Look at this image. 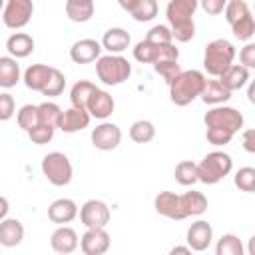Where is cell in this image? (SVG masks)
<instances>
[{
  "mask_svg": "<svg viewBox=\"0 0 255 255\" xmlns=\"http://www.w3.org/2000/svg\"><path fill=\"white\" fill-rule=\"evenodd\" d=\"M197 0H169L165 6V18L169 22L171 38L177 42H189L195 36L193 14L197 10Z\"/></svg>",
  "mask_w": 255,
  "mask_h": 255,
  "instance_id": "obj_1",
  "label": "cell"
},
{
  "mask_svg": "<svg viewBox=\"0 0 255 255\" xmlns=\"http://www.w3.org/2000/svg\"><path fill=\"white\" fill-rule=\"evenodd\" d=\"M205 86V74L199 70H181L179 76L169 84V100L175 106H189L197 100Z\"/></svg>",
  "mask_w": 255,
  "mask_h": 255,
  "instance_id": "obj_2",
  "label": "cell"
},
{
  "mask_svg": "<svg viewBox=\"0 0 255 255\" xmlns=\"http://www.w3.org/2000/svg\"><path fill=\"white\" fill-rule=\"evenodd\" d=\"M235 46L225 38H215L205 46L203 52V68L209 76L219 78L235 60Z\"/></svg>",
  "mask_w": 255,
  "mask_h": 255,
  "instance_id": "obj_3",
  "label": "cell"
},
{
  "mask_svg": "<svg viewBox=\"0 0 255 255\" xmlns=\"http://www.w3.org/2000/svg\"><path fill=\"white\" fill-rule=\"evenodd\" d=\"M233 169V159L225 151H209L199 163H197V181L205 185H215L221 179H225Z\"/></svg>",
  "mask_w": 255,
  "mask_h": 255,
  "instance_id": "obj_4",
  "label": "cell"
},
{
  "mask_svg": "<svg viewBox=\"0 0 255 255\" xmlns=\"http://www.w3.org/2000/svg\"><path fill=\"white\" fill-rule=\"evenodd\" d=\"M96 74L104 86H120L131 76V64L124 56L106 54L96 60Z\"/></svg>",
  "mask_w": 255,
  "mask_h": 255,
  "instance_id": "obj_5",
  "label": "cell"
},
{
  "mask_svg": "<svg viewBox=\"0 0 255 255\" xmlns=\"http://www.w3.org/2000/svg\"><path fill=\"white\" fill-rule=\"evenodd\" d=\"M42 173L44 177L56 185V187H64L72 181L74 177V167H72V161L66 153L62 151H50L44 155L42 159Z\"/></svg>",
  "mask_w": 255,
  "mask_h": 255,
  "instance_id": "obj_6",
  "label": "cell"
},
{
  "mask_svg": "<svg viewBox=\"0 0 255 255\" xmlns=\"http://www.w3.org/2000/svg\"><path fill=\"white\" fill-rule=\"evenodd\" d=\"M203 124H205V128H221L235 135L237 131L243 129L245 118L239 110H235L231 106H215V108L207 110V114L203 116Z\"/></svg>",
  "mask_w": 255,
  "mask_h": 255,
  "instance_id": "obj_7",
  "label": "cell"
},
{
  "mask_svg": "<svg viewBox=\"0 0 255 255\" xmlns=\"http://www.w3.org/2000/svg\"><path fill=\"white\" fill-rule=\"evenodd\" d=\"M32 14H34L32 0H8L2 10V22L10 30H20L32 20Z\"/></svg>",
  "mask_w": 255,
  "mask_h": 255,
  "instance_id": "obj_8",
  "label": "cell"
},
{
  "mask_svg": "<svg viewBox=\"0 0 255 255\" xmlns=\"http://www.w3.org/2000/svg\"><path fill=\"white\" fill-rule=\"evenodd\" d=\"M133 58L139 64H155L159 60H179V50L173 44L167 46H155L145 40H139L133 46Z\"/></svg>",
  "mask_w": 255,
  "mask_h": 255,
  "instance_id": "obj_9",
  "label": "cell"
},
{
  "mask_svg": "<svg viewBox=\"0 0 255 255\" xmlns=\"http://www.w3.org/2000/svg\"><path fill=\"white\" fill-rule=\"evenodd\" d=\"M80 221L84 223L86 229H106V225L110 223V207L106 201L102 199H88L82 207H80Z\"/></svg>",
  "mask_w": 255,
  "mask_h": 255,
  "instance_id": "obj_10",
  "label": "cell"
},
{
  "mask_svg": "<svg viewBox=\"0 0 255 255\" xmlns=\"http://www.w3.org/2000/svg\"><path fill=\"white\" fill-rule=\"evenodd\" d=\"M92 145L100 151H112L122 143V129L112 122H102L92 129Z\"/></svg>",
  "mask_w": 255,
  "mask_h": 255,
  "instance_id": "obj_11",
  "label": "cell"
},
{
  "mask_svg": "<svg viewBox=\"0 0 255 255\" xmlns=\"http://www.w3.org/2000/svg\"><path fill=\"white\" fill-rule=\"evenodd\" d=\"M185 241H187V247L191 251H205L211 245V241H213V227H211V223H207L205 219L193 221L187 227Z\"/></svg>",
  "mask_w": 255,
  "mask_h": 255,
  "instance_id": "obj_12",
  "label": "cell"
},
{
  "mask_svg": "<svg viewBox=\"0 0 255 255\" xmlns=\"http://www.w3.org/2000/svg\"><path fill=\"white\" fill-rule=\"evenodd\" d=\"M112 245V237L106 229H86L80 239L84 255H106Z\"/></svg>",
  "mask_w": 255,
  "mask_h": 255,
  "instance_id": "obj_13",
  "label": "cell"
},
{
  "mask_svg": "<svg viewBox=\"0 0 255 255\" xmlns=\"http://www.w3.org/2000/svg\"><path fill=\"white\" fill-rule=\"evenodd\" d=\"M102 56V44L94 38H82L72 44L70 58L74 64H92Z\"/></svg>",
  "mask_w": 255,
  "mask_h": 255,
  "instance_id": "obj_14",
  "label": "cell"
},
{
  "mask_svg": "<svg viewBox=\"0 0 255 255\" xmlns=\"http://www.w3.org/2000/svg\"><path fill=\"white\" fill-rule=\"evenodd\" d=\"M114 108H116L114 98H112L106 90L96 88L94 94H92L90 100H88L86 112L90 114V118H96V120H108V118L114 114Z\"/></svg>",
  "mask_w": 255,
  "mask_h": 255,
  "instance_id": "obj_15",
  "label": "cell"
},
{
  "mask_svg": "<svg viewBox=\"0 0 255 255\" xmlns=\"http://www.w3.org/2000/svg\"><path fill=\"white\" fill-rule=\"evenodd\" d=\"M50 245L56 251V255H70L78 249L80 237H78L76 229H72L68 225H60L58 229H54V233L50 237Z\"/></svg>",
  "mask_w": 255,
  "mask_h": 255,
  "instance_id": "obj_16",
  "label": "cell"
},
{
  "mask_svg": "<svg viewBox=\"0 0 255 255\" xmlns=\"http://www.w3.org/2000/svg\"><path fill=\"white\" fill-rule=\"evenodd\" d=\"M153 207L159 215L173 219V221H181L185 219L183 211H181V203H179V195L173 191H159L153 197Z\"/></svg>",
  "mask_w": 255,
  "mask_h": 255,
  "instance_id": "obj_17",
  "label": "cell"
},
{
  "mask_svg": "<svg viewBox=\"0 0 255 255\" xmlns=\"http://www.w3.org/2000/svg\"><path fill=\"white\" fill-rule=\"evenodd\" d=\"M78 217V205L74 199L70 197H60V199H54L48 207V219L52 223H58V225H66L70 221H74Z\"/></svg>",
  "mask_w": 255,
  "mask_h": 255,
  "instance_id": "obj_18",
  "label": "cell"
},
{
  "mask_svg": "<svg viewBox=\"0 0 255 255\" xmlns=\"http://www.w3.org/2000/svg\"><path fill=\"white\" fill-rule=\"evenodd\" d=\"M100 44H102V50H108V54L122 56V52L129 48V44H131V36H129L128 30L116 26V28H110V30L104 32Z\"/></svg>",
  "mask_w": 255,
  "mask_h": 255,
  "instance_id": "obj_19",
  "label": "cell"
},
{
  "mask_svg": "<svg viewBox=\"0 0 255 255\" xmlns=\"http://www.w3.org/2000/svg\"><path fill=\"white\" fill-rule=\"evenodd\" d=\"M90 114L86 110H80V108H74L70 106L68 110L62 112V118H60V124L58 128L64 131V133H76V131H82L90 126Z\"/></svg>",
  "mask_w": 255,
  "mask_h": 255,
  "instance_id": "obj_20",
  "label": "cell"
},
{
  "mask_svg": "<svg viewBox=\"0 0 255 255\" xmlns=\"http://www.w3.org/2000/svg\"><path fill=\"white\" fill-rule=\"evenodd\" d=\"M120 6L135 20V22H149L157 16V2L155 0H120Z\"/></svg>",
  "mask_w": 255,
  "mask_h": 255,
  "instance_id": "obj_21",
  "label": "cell"
},
{
  "mask_svg": "<svg viewBox=\"0 0 255 255\" xmlns=\"http://www.w3.org/2000/svg\"><path fill=\"white\" fill-rule=\"evenodd\" d=\"M52 70H54V66H46V64H32V66H28L24 70V76H22L24 86L28 90H32V92H40L42 94V90L46 88V84L50 80Z\"/></svg>",
  "mask_w": 255,
  "mask_h": 255,
  "instance_id": "obj_22",
  "label": "cell"
},
{
  "mask_svg": "<svg viewBox=\"0 0 255 255\" xmlns=\"http://www.w3.org/2000/svg\"><path fill=\"white\" fill-rule=\"evenodd\" d=\"M24 239V225L20 219L6 217L0 221V245L2 247H16Z\"/></svg>",
  "mask_w": 255,
  "mask_h": 255,
  "instance_id": "obj_23",
  "label": "cell"
},
{
  "mask_svg": "<svg viewBox=\"0 0 255 255\" xmlns=\"http://www.w3.org/2000/svg\"><path fill=\"white\" fill-rule=\"evenodd\" d=\"M6 50H8L10 58H14V60L28 58L34 52V38L26 32H14L6 40Z\"/></svg>",
  "mask_w": 255,
  "mask_h": 255,
  "instance_id": "obj_24",
  "label": "cell"
},
{
  "mask_svg": "<svg viewBox=\"0 0 255 255\" xmlns=\"http://www.w3.org/2000/svg\"><path fill=\"white\" fill-rule=\"evenodd\" d=\"M201 102L207 106H223L225 102L231 100V92L219 82V80H205L203 92H201Z\"/></svg>",
  "mask_w": 255,
  "mask_h": 255,
  "instance_id": "obj_25",
  "label": "cell"
},
{
  "mask_svg": "<svg viewBox=\"0 0 255 255\" xmlns=\"http://www.w3.org/2000/svg\"><path fill=\"white\" fill-rule=\"evenodd\" d=\"M179 203H181V211L185 217H197V215H203L207 211V197L195 189L181 193Z\"/></svg>",
  "mask_w": 255,
  "mask_h": 255,
  "instance_id": "obj_26",
  "label": "cell"
},
{
  "mask_svg": "<svg viewBox=\"0 0 255 255\" xmlns=\"http://www.w3.org/2000/svg\"><path fill=\"white\" fill-rule=\"evenodd\" d=\"M217 80L233 94V92H237V90H241V88H245L249 84V70L243 68V66H239V64H233Z\"/></svg>",
  "mask_w": 255,
  "mask_h": 255,
  "instance_id": "obj_27",
  "label": "cell"
},
{
  "mask_svg": "<svg viewBox=\"0 0 255 255\" xmlns=\"http://www.w3.org/2000/svg\"><path fill=\"white\" fill-rule=\"evenodd\" d=\"M64 8H66V16L72 22H78V24L92 20L94 10H96L92 0H68Z\"/></svg>",
  "mask_w": 255,
  "mask_h": 255,
  "instance_id": "obj_28",
  "label": "cell"
},
{
  "mask_svg": "<svg viewBox=\"0 0 255 255\" xmlns=\"http://www.w3.org/2000/svg\"><path fill=\"white\" fill-rule=\"evenodd\" d=\"M20 82V64L10 56H0V88H14Z\"/></svg>",
  "mask_w": 255,
  "mask_h": 255,
  "instance_id": "obj_29",
  "label": "cell"
},
{
  "mask_svg": "<svg viewBox=\"0 0 255 255\" xmlns=\"http://www.w3.org/2000/svg\"><path fill=\"white\" fill-rule=\"evenodd\" d=\"M96 88H98V86H96L94 82H90V80H80V82H76V84L70 88V102H72V106H74V108H80V110H86L88 100H90V96L94 94Z\"/></svg>",
  "mask_w": 255,
  "mask_h": 255,
  "instance_id": "obj_30",
  "label": "cell"
},
{
  "mask_svg": "<svg viewBox=\"0 0 255 255\" xmlns=\"http://www.w3.org/2000/svg\"><path fill=\"white\" fill-rule=\"evenodd\" d=\"M215 255H245L243 241L235 233H223L215 243Z\"/></svg>",
  "mask_w": 255,
  "mask_h": 255,
  "instance_id": "obj_31",
  "label": "cell"
},
{
  "mask_svg": "<svg viewBox=\"0 0 255 255\" xmlns=\"http://www.w3.org/2000/svg\"><path fill=\"white\" fill-rule=\"evenodd\" d=\"M38 116H40L42 126L56 129L60 124V118H62V108L56 102H42V104H38Z\"/></svg>",
  "mask_w": 255,
  "mask_h": 255,
  "instance_id": "obj_32",
  "label": "cell"
},
{
  "mask_svg": "<svg viewBox=\"0 0 255 255\" xmlns=\"http://www.w3.org/2000/svg\"><path fill=\"white\" fill-rule=\"evenodd\" d=\"M173 175H175V181H177L179 185L189 187V185L197 183V163L191 161V159H183V161H179V163L175 165Z\"/></svg>",
  "mask_w": 255,
  "mask_h": 255,
  "instance_id": "obj_33",
  "label": "cell"
},
{
  "mask_svg": "<svg viewBox=\"0 0 255 255\" xmlns=\"http://www.w3.org/2000/svg\"><path fill=\"white\" fill-rule=\"evenodd\" d=\"M129 137L135 143H147L155 137V126L149 120H137L129 128Z\"/></svg>",
  "mask_w": 255,
  "mask_h": 255,
  "instance_id": "obj_34",
  "label": "cell"
},
{
  "mask_svg": "<svg viewBox=\"0 0 255 255\" xmlns=\"http://www.w3.org/2000/svg\"><path fill=\"white\" fill-rule=\"evenodd\" d=\"M229 26H231L233 36L239 38V40H243V42H249L255 36V20H253V14L251 12L245 14V16H241L239 20H235Z\"/></svg>",
  "mask_w": 255,
  "mask_h": 255,
  "instance_id": "obj_35",
  "label": "cell"
},
{
  "mask_svg": "<svg viewBox=\"0 0 255 255\" xmlns=\"http://www.w3.org/2000/svg\"><path fill=\"white\" fill-rule=\"evenodd\" d=\"M16 122H18V126L28 133L30 129H34L36 126H40V116H38V106H34V104H26V106H22L20 110H18V114H16Z\"/></svg>",
  "mask_w": 255,
  "mask_h": 255,
  "instance_id": "obj_36",
  "label": "cell"
},
{
  "mask_svg": "<svg viewBox=\"0 0 255 255\" xmlns=\"http://www.w3.org/2000/svg\"><path fill=\"white\" fill-rule=\"evenodd\" d=\"M233 181H235L237 189H241L245 193H253L255 191V167H251V165L239 167L235 177H233Z\"/></svg>",
  "mask_w": 255,
  "mask_h": 255,
  "instance_id": "obj_37",
  "label": "cell"
},
{
  "mask_svg": "<svg viewBox=\"0 0 255 255\" xmlns=\"http://www.w3.org/2000/svg\"><path fill=\"white\" fill-rule=\"evenodd\" d=\"M143 40L149 42V44H155V46H167V44H173L171 32H169V28H167L165 24H155V26H151V28L147 30V34H145Z\"/></svg>",
  "mask_w": 255,
  "mask_h": 255,
  "instance_id": "obj_38",
  "label": "cell"
},
{
  "mask_svg": "<svg viewBox=\"0 0 255 255\" xmlns=\"http://www.w3.org/2000/svg\"><path fill=\"white\" fill-rule=\"evenodd\" d=\"M153 70H155V72L165 80V84L169 86V84L179 76L181 66H179L177 60H159V62L153 64Z\"/></svg>",
  "mask_w": 255,
  "mask_h": 255,
  "instance_id": "obj_39",
  "label": "cell"
},
{
  "mask_svg": "<svg viewBox=\"0 0 255 255\" xmlns=\"http://www.w3.org/2000/svg\"><path fill=\"white\" fill-rule=\"evenodd\" d=\"M64 88H66V76H64L58 68H54L52 74H50V80H48L46 88L42 90V96H46V98H56V96H60V94L64 92Z\"/></svg>",
  "mask_w": 255,
  "mask_h": 255,
  "instance_id": "obj_40",
  "label": "cell"
},
{
  "mask_svg": "<svg viewBox=\"0 0 255 255\" xmlns=\"http://www.w3.org/2000/svg\"><path fill=\"white\" fill-rule=\"evenodd\" d=\"M225 20H227V24H233L235 20H239L241 16H245V14H249L251 10H249V4L245 2V0H229L227 4H225Z\"/></svg>",
  "mask_w": 255,
  "mask_h": 255,
  "instance_id": "obj_41",
  "label": "cell"
},
{
  "mask_svg": "<svg viewBox=\"0 0 255 255\" xmlns=\"http://www.w3.org/2000/svg\"><path fill=\"white\" fill-rule=\"evenodd\" d=\"M205 137H207V141L211 145L221 147V145H227L233 139V133L227 131V129H221V128H207L205 129Z\"/></svg>",
  "mask_w": 255,
  "mask_h": 255,
  "instance_id": "obj_42",
  "label": "cell"
},
{
  "mask_svg": "<svg viewBox=\"0 0 255 255\" xmlns=\"http://www.w3.org/2000/svg\"><path fill=\"white\" fill-rule=\"evenodd\" d=\"M54 128H48V126H36L34 129H30L28 131V137H30V141L32 143H36V145H44V143H48V141H52V137H54Z\"/></svg>",
  "mask_w": 255,
  "mask_h": 255,
  "instance_id": "obj_43",
  "label": "cell"
},
{
  "mask_svg": "<svg viewBox=\"0 0 255 255\" xmlns=\"http://www.w3.org/2000/svg\"><path fill=\"white\" fill-rule=\"evenodd\" d=\"M16 114V102H14V96L8 94V92H2L0 94V122H8L12 120Z\"/></svg>",
  "mask_w": 255,
  "mask_h": 255,
  "instance_id": "obj_44",
  "label": "cell"
},
{
  "mask_svg": "<svg viewBox=\"0 0 255 255\" xmlns=\"http://www.w3.org/2000/svg\"><path fill=\"white\" fill-rule=\"evenodd\" d=\"M239 66H243L247 70L255 68V44L253 42H247L241 48V52H239Z\"/></svg>",
  "mask_w": 255,
  "mask_h": 255,
  "instance_id": "obj_45",
  "label": "cell"
},
{
  "mask_svg": "<svg viewBox=\"0 0 255 255\" xmlns=\"http://www.w3.org/2000/svg\"><path fill=\"white\" fill-rule=\"evenodd\" d=\"M225 0H203L201 2V8L207 12V14H211V16H217V14H221L223 10H225Z\"/></svg>",
  "mask_w": 255,
  "mask_h": 255,
  "instance_id": "obj_46",
  "label": "cell"
},
{
  "mask_svg": "<svg viewBox=\"0 0 255 255\" xmlns=\"http://www.w3.org/2000/svg\"><path fill=\"white\" fill-rule=\"evenodd\" d=\"M241 139H243V149L249 151V153H255V129H245L241 133Z\"/></svg>",
  "mask_w": 255,
  "mask_h": 255,
  "instance_id": "obj_47",
  "label": "cell"
},
{
  "mask_svg": "<svg viewBox=\"0 0 255 255\" xmlns=\"http://www.w3.org/2000/svg\"><path fill=\"white\" fill-rule=\"evenodd\" d=\"M8 211H10V201L4 195H0V221L8 217Z\"/></svg>",
  "mask_w": 255,
  "mask_h": 255,
  "instance_id": "obj_48",
  "label": "cell"
},
{
  "mask_svg": "<svg viewBox=\"0 0 255 255\" xmlns=\"http://www.w3.org/2000/svg\"><path fill=\"white\" fill-rule=\"evenodd\" d=\"M169 255H193V251L187 245H175V247H171Z\"/></svg>",
  "mask_w": 255,
  "mask_h": 255,
  "instance_id": "obj_49",
  "label": "cell"
},
{
  "mask_svg": "<svg viewBox=\"0 0 255 255\" xmlns=\"http://www.w3.org/2000/svg\"><path fill=\"white\" fill-rule=\"evenodd\" d=\"M253 90H255V88H253V84H251V86H249V100H251V102L255 100V96H253Z\"/></svg>",
  "mask_w": 255,
  "mask_h": 255,
  "instance_id": "obj_50",
  "label": "cell"
},
{
  "mask_svg": "<svg viewBox=\"0 0 255 255\" xmlns=\"http://www.w3.org/2000/svg\"><path fill=\"white\" fill-rule=\"evenodd\" d=\"M2 10H4V2L0 0V12H2Z\"/></svg>",
  "mask_w": 255,
  "mask_h": 255,
  "instance_id": "obj_51",
  "label": "cell"
}]
</instances>
